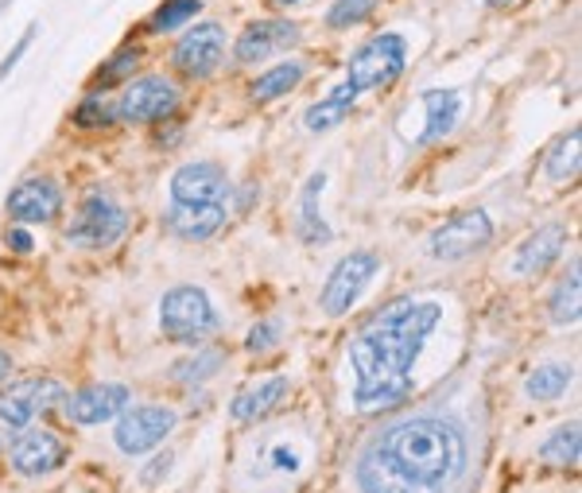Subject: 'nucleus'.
<instances>
[{"instance_id":"nucleus-30","label":"nucleus","mask_w":582,"mask_h":493,"mask_svg":"<svg viewBox=\"0 0 582 493\" xmlns=\"http://www.w3.org/2000/svg\"><path fill=\"white\" fill-rule=\"evenodd\" d=\"M567 385H571V370L567 365H539L524 381V393L532 400H559L567 393Z\"/></svg>"},{"instance_id":"nucleus-28","label":"nucleus","mask_w":582,"mask_h":493,"mask_svg":"<svg viewBox=\"0 0 582 493\" xmlns=\"http://www.w3.org/2000/svg\"><path fill=\"white\" fill-rule=\"evenodd\" d=\"M547 311H551V323H556V326H571V323H579V311H582L579 261H571V273H567V276H563V284H559V288L551 291V303H547Z\"/></svg>"},{"instance_id":"nucleus-10","label":"nucleus","mask_w":582,"mask_h":493,"mask_svg":"<svg viewBox=\"0 0 582 493\" xmlns=\"http://www.w3.org/2000/svg\"><path fill=\"white\" fill-rule=\"evenodd\" d=\"M377 268H380V256L373 253V249H357V253L342 256V261L335 265V273H330L323 296H318L323 311H327V315H345V311L357 303V296L369 288Z\"/></svg>"},{"instance_id":"nucleus-35","label":"nucleus","mask_w":582,"mask_h":493,"mask_svg":"<svg viewBox=\"0 0 582 493\" xmlns=\"http://www.w3.org/2000/svg\"><path fill=\"white\" fill-rule=\"evenodd\" d=\"M36 32H39V27L32 24V27H27V32H24V36H20L16 44H12V51L4 55V62H0V82H4V79H9L12 71H16V62H20V59H24V55H27V47H32V39H36Z\"/></svg>"},{"instance_id":"nucleus-26","label":"nucleus","mask_w":582,"mask_h":493,"mask_svg":"<svg viewBox=\"0 0 582 493\" xmlns=\"http://www.w3.org/2000/svg\"><path fill=\"white\" fill-rule=\"evenodd\" d=\"M579 148H582V133L579 129H571L567 136H559L556 144H551V152H547L544 159V176L551 179V183H567V179L579 176Z\"/></svg>"},{"instance_id":"nucleus-23","label":"nucleus","mask_w":582,"mask_h":493,"mask_svg":"<svg viewBox=\"0 0 582 493\" xmlns=\"http://www.w3.org/2000/svg\"><path fill=\"white\" fill-rule=\"evenodd\" d=\"M303 74H307V62L283 59V62H276V67H268L265 74H256L253 86H248V97H253L256 106H268V101H276V97L291 94V89L300 86Z\"/></svg>"},{"instance_id":"nucleus-17","label":"nucleus","mask_w":582,"mask_h":493,"mask_svg":"<svg viewBox=\"0 0 582 493\" xmlns=\"http://www.w3.org/2000/svg\"><path fill=\"white\" fill-rule=\"evenodd\" d=\"M62 211V191L54 179H27L9 194V214L20 226H36V221H51Z\"/></svg>"},{"instance_id":"nucleus-22","label":"nucleus","mask_w":582,"mask_h":493,"mask_svg":"<svg viewBox=\"0 0 582 493\" xmlns=\"http://www.w3.org/2000/svg\"><path fill=\"white\" fill-rule=\"evenodd\" d=\"M353 106H357V89L350 82H342V86H335L327 97H318L315 106L303 113V129L307 133H330V129H338L353 113Z\"/></svg>"},{"instance_id":"nucleus-9","label":"nucleus","mask_w":582,"mask_h":493,"mask_svg":"<svg viewBox=\"0 0 582 493\" xmlns=\"http://www.w3.org/2000/svg\"><path fill=\"white\" fill-rule=\"evenodd\" d=\"M494 241V221L485 211H466L459 218L442 221L427 238V256L432 261H462V256L477 253Z\"/></svg>"},{"instance_id":"nucleus-21","label":"nucleus","mask_w":582,"mask_h":493,"mask_svg":"<svg viewBox=\"0 0 582 493\" xmlns=\"http://www.w3.org/2000/svg\"><path fill=\"white\" fill-rule=\"evenodd\" d=\"M420 101H424V133H420V144H432L439 141V136H447L454 124H459V113H462V94L459 89H424L420 94Z\"/></svg>"},{"instance_id":"nucleus-8","label":"nucleus","mask_w":582,"mask_h":493,"mask_svg":"<svg viewBox=\"0 0 582 493\" xmlns=\"http://www.w3.org/2000/svg\"><path fill=\"white\" fill-rule=\"evenodd\" d=\"M226 47H230L226 27L206 20V24H194L191 32H183V39H179L175 51H171V67H175L183 79L203 82L226 62Z\"/></svg>"},{"instance_id":"nucleus-32","label":"nucleus","mask_w":582,"mask_h":493,"mask_svg":"<svg viewBox=\"0 0 582 493\" xmlns=\"http://www.w3.org/2000/svg\"><path fill=\"white\" fill-rule=\"evenodd\" d=\"M380 0H335L327 9V27L330 32H350V27H362L365 20L377 12Z\"/></svg>"},{"instance_id":"nucleus-20","label":"nucleus","mask_w":582,"mask_h":493,"mask_svg":"<svg viewBox=\"0 0 582 493\" xmlns=\"http://www.w3.org/2000/svg\"><path fill=\"white\" fill-rule=\"evenodd\" d=\"M171 233L183 241H206L226 226V206L221 203H175L168 214Z\"/></svg>"},{"instance_id":"nucleus-31","label":"nucleus","mask_w":582,"mask_h":493,"mask_svg":"<svg viewBox=\"0 0 582 493\" xmlns=\"http://www.w3.org/2000/svg\"><path fill=\"white\" fill-rule=\"evenodd\" d=\"M539 458L551 467H574L579 462V420L563 423L559 432L547 435V443L539 447Z\"/></svg>"},{"instance_id":"nucleus-25","label":"nucleus","mask_w":582,"mask_h":493,"mask_svg":"<svg viewBox=\"0 0 582 493\" xmlns=\"http://www.w3.org/2000/svg\"><path fill=\"white\" fill-rule=\"evenodd\" d=\"M198 16H203V0H163L148 16L144 32L148 36H171V32H183L186 24H194Z\"/></svg>"},{"instance_id":"nucleus-1","label":"nucleus","mask_w":582,"mask_h":493,"mask_svg":"<svg viewBox=\"0 0 582 493\" xmlns=\"http://www.w3.org/2000/svg\"><path fill=\"white\" fill-rule=\"evenodd\" d=\"M474 443L447 412H408L380 423L353 455L357 493H466L474 485Z\"/></svg>"},{"instance_id":"nucleus-16","label":"nucleus","mask_w":582,"mask_h":493,"mask_svg":"<svg viewBox=\"0 0 582 493\" xmlns=\"http://www.w3.org/2000/svg\"><path fill=\"white\" fill-rule=\"evenodd\" d=\"M62 458H66V443H62L51 428H27V432L12 443V467L27 478L62 467Z\"/></svg>"},{"instance_id":"nucleus-19","label":"nucleus","mask_w":582,"mask_h":493,"mask_svg":"<svg viewBox=\"0 0 582 493\" xmlns=\"http://www.w3.org/2000/svg\"><path fill=\"white\" fill-rule=\"evenodd\" d=\"M567 249V229L563 226H539L521 249H517V261L512 268L521 276H544L547 268L556 265Z\"/></svg>"},{"instance_id":"nucleus-3","label":"nucleus","mask_w":582,"mask_h":493,"mask_svg":"<svg viewBox=\"0 0 582 493\" xmlns=\"http://www.w3.org/2000/svg\"><path fill=\"white\" fill-rule=\"evenodd\" d=\"M315 435L303 423H280L248 443L238 470L241 493H288L311 470Z\"/></svg>"},{"instance_id":"nucleus-33","label":"nucleus","mask_w":582,"mask_h":493,"mask_svg":"<svg viewBox=\"0 0 582 493\" xmlns=\"http://www.w3.org/2000/svg\"><path fill=\"white\" fill-rule=\"evenodd\" d=\"M117 117H113V106H109L106 97L97 94H86V101H82L78 109H74V124L78 129H106V124H113Z\"/></svg>"},{"instance_id":"nucleus-6","label":"nucleus","mask_w":582,"mask_h":493,"mask_svg":"<svg viewBox=\"0 0 582 493\" xmlns=\"http://www.w3.org/2000/svg\"><path fill=\"white\" fill-rule=\"evenodd\" d=\"M124 229H129V214L121 211V203L106 191H89L66 229V241L78 249H109L124 238Z\"/></svg>"},{"instance_id":"nucleus-12","label":"nucleus","mask_w":582,"mask_h":493,"mask_svg":"<svg viewBox=\"0 0 582 493\" xmlns=\"http://www.w3.org/2000/svg\"><path fill=\"white\" fill-rule=\"evenodd\" d=\"M171 428H175V412L163 405H141V408H124L121 423H117V447L124 455H144V450L159 447V443L168 440Z\"/></svg>"},{"instance_id":"nucleus-34","label":"nucleus","mask_w":582,"mask_h":493,"mask_svg":"<svg viewBox=\"0 0 582 493\" xmlns=\"http://www.w3.org/2000/svg\"><path fill=\"white\" fill-rule=\"evenodd\" d=\"M280 318H265V323H256L253 330H248V338H245V346L253 353H268V350H276L280 346Z\"/></svg>"},{"instance_id":"nucleus-29","label":"nucleus","mask_w":582,"mask_h":493,"mask_svg":"<svg viewBox=\"0 0 582 493\" xmlns=\"http://www.w3.org/2000/svg\"><path fill=\"white\" fill-rule=\"evenodd\" d=\"M221 361H226V353L214 350V346H194L191 358L175 361V370H171V377L183 381V385H203V381H210L214 373L221 370Z\"/></svg>"},{"instance_id":"nucleus-39","label":"nucleus","mask_w":582,"mask_h":493,"mask_svg":"<svg viewBox=\"0 0 582 493\" xmlns=\"http://www.w3.org/2000/svg\"><path fill=\"white\" fill-rule=\"evenodd\" d=\"M268 9H295V4H303V0H265Z\"/></svg>"},{"instance_id":"nucleus-36","label":"nucleus","mask_w":582,"mask_h":493,"mask_svg":"<svg viewBox=\"0 0 582 493\" xmlns=\"http://www.w3.org/2000/svg\"><path fill=\"white\" fill-rule=\"evenodd\" d=\"M9 249H16V253H32L36 241H32V233H27L24 226H12L9 229Z\"/></svg>"},{"instance_id":"nucleus-11","label":"nucleus","mask_w":582,"mask_h":493,"mask_svg":"<svg viewBox=\"0 0 582 493\" xmlns=\"http://www.w3.org/2000/svg\"><path fill=\"white\" fill-rule=\"evenodd\" d=\"M66 400V388L54 377H24L12 381L9 393L0 397V420L9 428H27L39 412H51L54 405Z\"/></svg>"},{"instance_id":"nucleus-27","label":"nucleus","mask_w":582,"mask_h":493,"mask_svg":"<svg viewBox=\"0 0 582 493\" xmlns=\"http://www.w3.org/2000/svg\"><path fill=\"white\" fill-rule=\"evenodd\" d=\"M141 59H144L141 47H121V51H113L94 71V89H101V94H106V89L121 86V82H133V74L141 71Z\"/></svg>"},{"instance_id":"nucleus-14","label":"nucleus","mask_w":582,"mask_h":493,"mask_svg":"<svg viewBox=\"0 0 582 493\" xmlns=\"http://www.w3.org/2000/svg\"><path fill=\"white\" fill-rule=\"evenodd\" d=\"M230 194V176L214 159L183 164L171 176V203H221Z\"/></svg>"},{"instance_id":"nucleus-37","label":"nucleus","mask_w":582,"mask_h":493,"mask_svg":"<svg viewBox=\"0 0 582 493\" xmlns=\"http://www.w3.org/2000/svg\"><path fill=\"white\" fill-rule=\"evenodd\" d=\"M168 467H171V458H168V455L156 458V462H151V470H148V474H144V478H148V482H156L159 474H168Z\"/></svg>"},{"instance_id":"nucleus-2","label":"nucleus","mask_w":582,"mask_h":493,"mask_svg":"<svg viewBox=\"0 0 582 493\" xmlns=\"http://www.w3.org/2000/svg\"><path fill=\"white\" fill-rule=\"evenodd\" d=\"M442 318L439 303L397 300L369 318L350 342V361L357 373L353 405L362 412L392 408L412 393V365L424 350L427 335Z\"/></svg>"},{"instance_id":"nucleus-24","label":"nucleus","mask_w":582,"mask_h":493,"mask_svg":"<svg viewBox=\"0 0 582 493\" xmlns=\"http://www.w3.org/2000/svg\"><path fill=\"white\" fill-rule=\"evenodd\" d=\"M323 183H327V176H323V171H318V176H311L307 187H303V199H300V218H295V229H300V238L307 241V245H323V241H330V226L323 221V214H318Z\"/></svg>"},{"instance_id":"nucleus-7","label":"nucleus","mask_w":582,"mask_h":493,"mask_svg":"<svg viewBox=\"0 0 582 493\" xmlns=\"http://www.w3.org/2000/svg\"><path fill=\"white\" fill-rule=\"evenodd\" d=\"M179 106V86L163 74H144V79L124 82V94L117 97L113 117L124 124H151L171 117Z\"/></svg>"},{"instance_id":"nucleus-4","label":"nucleus","mask_w":582,"mask_h":493,"mask_svg":"<svg viewBox=\"0 0 582 493\" xmlns=\"http://www.w3.org/2000/svg\"><path fill=\"white\" fill-rule=\"evenodd\" d=\"M159 326L163 335L179 346H203V338H210L218 330V311L206 300L203 288L194 284H179L163 296L159 303Z\"/></svg>"},{"instance_id":"nucleus-40","label":"nucleus","mask_w":582,"mask_h":493,"mask_svg":"<svg viewBox=\"0 0 582 493\" xmlns=\"http://www.w3.org/2000/svg\"><path fill=\"white\" fill-rule=\"evenodd\" d=\"M505 4H512V0H489V9H505Z\"/></svg>"},{"instance_id":"nucleus-5","label":"nucleus","mask_w":582,"mask_h":493,"mask_svg":"<svg viewBox=\"0 0 582 493\" xmlns=\"http://www.w3.org/2000/svg\"><path fill=\"white\" fill-rule=\"evenodd\" d=\"M408 62V39L400 32H380V36L365 39L357 51L345 62V82H350L357 94L365 89H385L404 74Z\"/></svg>"},{"instance_id":"nucleus-13","label":"nucleus","mask_w":582,"mask_h":493,"mask_svg":"<svg viewBox=\"0 0 582 493\" xmlns=\"http://www.w3.org/2000/svg\"><path fill=\"white\" fill-rule=\"evenodd\" d=\"M303 39V27L295 20H253L238 36L233 44V59L241 67H256V62H265L268 55L276 51H288Z\"/></svg>"},{"instance_id":"nucleus-18","label":"nucleus","mask_w":582,"mask_h":493,"mask_svg":"<svg viewBox=\"0 0 582 493\" xmlns=\"http://www.w3.org/2000/svg\"><path fill=\"white\" fill-rule=\"evenodd\" d=\"M288 377L283 373H268V377L253 381V385H245L233 397L230 405V416L238 423H253V420H265L268 412H276V408L283 405V397H288Z\"/></svg>"},{"instance_id":"nucleus-15","label":"nucleus","mask_w":582,"mask_h":493,"mask_svg":"<svg viewBox=\"0 0 582 493\" xmlns=\"http://www.w3.org/2000/svg\"><path fill=\"white\" fill-rule=\"evenodd\" d=\"M129 400H133L129 388L106 381V385H86L82 393L66 397L62 408H66V420H74V423H106V420H113V416H121L124 408H129Z\"/></svg>"},{"instance_id":"nucleus-38","label":"nucleus","mask_w":582,"mask_h":493,"mask_svg":"<svg viewBox=\"0 0 582 493\" xmlns=\"http://www.w3.org/2000/svg\"><path fill=\"white\" fill-rule=\"evenodd\" d=\"M9 373H12V358H9L4 350H0V381L9 377Z\"/></svg>"}]
</instances>
